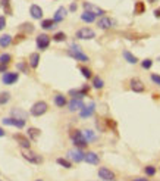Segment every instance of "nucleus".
Segmentation results:
<instances>
[{"label": "nucleus", "instance_id": "1", "mask_svg": "<svg viewBox=\"0 0 160 181\" xmlns=\"http://www.w3.org/2000/svg\"><path fill=\"white\" fill-rule=\"evenodd\" d=\"M71 139H72L73 144H75L78 149L87 147L88 141L85 140V137H84V134H82V131H80V130H72V131H71Z\"/></svg>", "mask_w": 160, "mask_h": 181}, {"label": "nucleus", "instance_id": "2", "mask_svg": "<svg viewBox=\"0 0 160 181\" xmlns=\"http://www.w3.org/2000/svg\"><path fill=\"white\" fill-rule=\"evenodd\" d=\"M68 53H69V56H72L73 59L80 60V62H88V56L82 53L80 47L75 46V44H73V46H71V49L68 50Z\"/></svg>", "mask_w": 160, "mask_h": 181}, {"label": "nucleus", "instance_id": "3", "mask_svg": "<svg viewBox=\"0 0 160 181\" xmlns=\"http://www.w3.org/2000/svg\"><path fill=\"white\" fill-rule=\"evenodd\" d=\"M47 109H49V106H47L46 102H37L31 107V115L33 116H41L47 112Z\"/></svg>", "mask_w": 160, "mask_h": 181}, {"label": "nucleus", "instance_id": "4", "mask_svg": "<svg viewBox=\"0 0 160 181\" xmlns=\"http://www.w3.org/2000/svg\"><path fill=\"white\" fill-rule=\"evenodd\" d=\"M94 37H96V33L91 28H81L76 31V38H80V40H91Z\"/></svg>", "mask_w": 160, "mask_h": 181}, {"label": "nucleus", "instance_id": "5", "mask_svg": "<svg viewBox=\"0 0 160 181\" xmlns=\"http://www.w3.org/2000/svg\"><path fill=\"white\" fill-rule=\"evenodd\" d=\"M22 156H24L27 161L31 162V163H41V162H43V158H41L40 155L34 153V152L28 150V149H25V150L22 152Z\"/></svg>", "mask_w": 160, "mask_h": 181}, {"label": "nucleus", "instance_id": "6", "mask_svg": "<svg viewBox=\"0 0 160 181\" xmlns=\"http://www.w3.org/2000/svg\"><path fill=\"white\" fill-rule=\"evenodd\" d=\"M49 44H50V37L47 34H40L37 37V47L40 50H46L47 47H49Z\"/></svg>", "mask_w": 160, "mask_h": 181}, {"label": "nucleus", "instance_id": "7", "mask_svg": "<svg viewBox=\"0 0 160 181\" xmlns=\"http://www.w3.org/2000/svg\"><path fill=\"white\" fill-rule=\"evenodd\" d=\"M3 124H5V125H14V127H16V128L25 127V121L14 118V116H12V118H5V119H3Z\"/></svg>", "mask_w": 160, "mask_h": 181}, {"label": "nucleus", "instance_id": "8", "mask_svg": "<svg viewBox=\"0 0 160 181\" xmlns=\"http://www.w3.org/2000/svg\"><path fill=\"white\" fill-rule=\"evenodd\" d=\"M2 81L6 86H12V84H15L18 81V74L16 72H6V74L2 77Z\"/></svg>", "mask_w": 160, "mask_h": 181}, {"label": "nucleus", "instance_id": "9", "mask_svg": "<svg viewBox=\"0 0 160 181\" xmlns=\"http://www.w3.org/2000/svg\"><path fill=\"white\" fill-rule=\"evenodd\" d=\"M99 177H100L103 181H113L115 180V174L110 169H107V168H100V169H99Z\"/></svg>", "mask_w": 160, "mask_h": 181}, {"label": "nucleus", "instance_id": "10", "mask_svg": "<svg viewBox=\"0 0 160 181\" xmlns=\"http://www.w3.org/2000/svg\"><path fill=\"white\" fill-rule=\"evenodd\" d=\"M68 158L72 159L73 162H81V161H84V153L81 152L80 149H73V150L68 152Z\"/></svg>", "mask_w": 160, "mask_h": 181}, {"label": "nucleus", "instance_id": "11", "mask_svg": "<svg viewBox=\"0 0 160 181\" xmlns=\"http://www.w3.org/2000/svg\"><path fill=\"white\" fill-rule=\"evenodd\" d=\"M94 109H96V105H94L93 102H91L90 105H87V106H82L80 109L81 118H88V116H91V115L94 114Z\"/></svg>", "mask_w": 160, "mask_h": 181}, {"label": "nucleus", "instance_id": "12", "mask_svg": "<svg viewBox=\"0 0 160 181\" xmlns=\"http://www.w3.org/2000/svg\"><path fill=\"white\" fill-rule=\"evenodd\" d=\"M84 9L88 10V12H91V14L96 15V16H103V14H104V10H103L101 7L94 6L91 3H84Z\"/></svg>", "mask_w": 160, "mask_h": 181}, {"label": "nucleus", "instance_id": "13", "mask_svg": "<svg viewBox=\"0 0 160 181\" xmlns=\"http://www.w3.org/2000/svg\"><path fill=\"white\" fill-rule=\"evenodd\" d=\"M131 88H132L135 93H142L146 90V86L142 84V81L138 80V78H132L131 80Z\"/></svg>", "mask_w": 160, "mask_h": 181}, {"label": "nucleus", "instance_id": "14", "mask_svg": "<svg viewBox=\"0 0 160 181\" xmlns=\"http://www.w3.org/2000/svg\"><path fill=\"white\" fill-rule=\"evenodd\" d=\"M97 25L101 30H109V28H112V25H113V21L110 19V18H107V16H101L100 19L97 21Z\"/></svg>", "mask_w": 160, "mask_h": 181}, {"label": "nucleus", "instance_id": "15", "mask_svg": "<svg viewBox=\"0 0 160 181\" xmlns=\"http://www.w3.org/2000/svg\"><path fill=\"white\" fill-rule=\"evenodd\" d=\"M66 15H68V9L66 7H63V6H60L59 9L56 10V14H54L53 21L54 22H62V21L66 18Z\"/></svg>", "mask_w": 160, "mask_h": 181}, {"label": "nucleus", "instance_id": "16", "mask_svg": "<svg viewBox=\"0 0 160 181\" xmlns=\"http://www.w3.org/2000/svg\"><path fill=\"white\" fill-rule=\"evenodd\" d=\"M29 14H31V16H33L34 19H41L43 18V9L38 5H31Z\"/></svg>", "mask_w": 160, "mask_h": 181}, {"label": "nucleus", "instance_id": "17", "mask_svg": "<svg viewBox=\"0 0 160 181\" xmlns=\"http://www.w3.org/2000/svg\"><path fill=\"white\" fill-rule=\"evenodd\" d=\"M14 139L18 143H19V146L21 147H24V149H29V146H31V143H29V140H28L27 137H24L22 134H15L14 135Z\"/></svg>", "mask_w": 160, "mask_h": 181}, {"label": "nucleus", "instance_id": "18", "mask_svg": "<svg viewBox=\"0 0 160 181\" xmlns=\"http://www.w3.org/2000/svg\"><path fill=\"white\" fill-rule=\"evenodd\" d=\"M87 93H88L87 86H85V87H82V88H80V90H71V91H69V94L73 96V99H82L84 96H87Z\"/></svg>", "mask_w": 160, "mask_h": 181}, {"label": "nucleus", "instance_id": "19", "mask_svg": "<svg viewBox=\"0 0 160 181\" xmlns=\"http://www.w3.org/2000/svg\"><path fill=\"white\" fill-rule=\"evenodd\" d=\"M84 161L88 163H93V165H97L100 159H99V155H96L94 152H88V153H84Z\"/></svg>", "mask_w": 160, "mask_h": 181}, {"label": "nucleus", "instance_id": "20", "mask_svg": "<svg viewBox=\"0 0 160 181\" xmlns=\"http://www.w3.org/2000/svg\"><path fill=\"white\" fill-rule=\"evenodd\" d=\"M82 106H84V102L81 100V99H72V100L69 102V111H71V112L80 111Z\"/></svg>", "mask_w": 160, "mask_h": 181}, {"label": "nucleus", "instance_id": "21", "mask_svg": "<svg viewBox=\"0 0 160 181\" xmlns=\"http://www.w3.org/2000/svg\"><path fill=\"white\" fill-rule=\"evenodd\" d=\"M12 116H14V118H18V119L27 121L28 114L25 112V111H22V109H18V107H15V109H12Z\"/></svg>", "mask_w": 160, "mask_h": 181}, {"label": "nucleus", "instance_id": "22", "mask_svg": "<svg viewBox=\"0 0 160 181\" xmlns=\"http://www.w3.org/2000/svg\"><path fill=\"white\" fill-rule=\"evenodd\" d=\"M66 103H68L66 97H65L63 94H56V96H54V105L57 107H63Z\"/></svg>", "mask_w": 160, "mask_h": 181}, {"label": "nucleus", "instance_id": "23", "mask_svg": "<svg viewBox=\"0 0 160 181\" xmlns=\"http://www.w3.org/2000/svg\"><path fill=\"white\" fill-rule=\"evenodd\" d=\"M12 44V37L9 35V34H5V35H2L0 37V47H7V46H10Z\"/></svg>", "mask_w": 160, "mask_h": 181}, {"label": "nucleus", "instance_id": "24", "mask_svg": "<svg viewBox=\"0 0 160 181\" xmlns=\"http://www.w3.org/2000/svg\"><path fill=\"white\" fill-rule=\"evenodd\" d=\"M0 6L3 7L5 14L12 15V7H10V0H0Z\"/></svg>", "mask_w": 160, "mask_h": 181}, {"label": "nucleus", "instance_id": "25", "mask_svg": "<svg viewBox=\"0 0 160 181\" xmlns=\"http://www.w3.org/2000/svg\"><path fill=\"white\" fill-rule=\"evenodd\" d=\"M81 19L84 21V22H94L96 21V15H93L91 12H88V10H84V14L81 15Z\"/></svg>", "mask_w": 160, "mask_h": 181}, {"label": "nucleus", "instance_id": "26", "mask_svg": "<svg viewBox=\"0 0 160 181\" xmlns=\"http://www.w3.org/2000/svg\"><path fill=\"white\" fill-rule=\"evenodd\" d=\"M38 62H40V54L38 53H33L29 56V66L31 68H37L38 66Z\"/></svg>", "mask_w": 160, "mask_h": 181}, {"label": "nucleus", "instance_id": "27", "mask_svg": "<svg viewBox=\"0 0 160 181\" xmlns=\"http://www.w3.org/2000/svg\"><path fill=\"white\" fill-rule=\"evenodd\" d=\"M54 22L53 19H43L41 21V28L43 30H53L54 28Z\"/></svg>", "mask_w": 160, "mask_h": 181}, {"label": "nucleus", "instance_id": "28", "mask_svg": "<svg viewBox=\"0 0 160 181\" xmlns=\"http://www.w3.org/2000/svg\"><path fill=\"white\" fill-rule=\"evenodd\" d=\"M28 135L31 140H37L40 135V130L38 128H28Z\"/></svg>", "mask_w": 160, "mask_h": 181}, {"label": "nucleus", "instance_id": "29", "mask_svg": "<svg viewBox=\"0 0 160 181\" xmlns=\"http://www.w3.org/2000/svg\"><path fill=\"white\" fill-rule=\"evenodd\" d=\"M82 134H84V137H85V140H87L88 143L96 140V134H94L91 130H84V131H82Z\"/></svg>", "mask_w": 160, "mask_h": 181}, {"label": "nucleus", "instance_id": "30", "mask_svg": "<svg viewBox=\"0 0 160 181\" xmlns=\"http://www.w3.org/2000/svg\"><path fill=\"white\" fill-rule=\"evenodd\" d=\"M123 58H125L129 63H137V62H138V59H137V58H135L131 52H128V50H125V52H123Z\"/></svg>", "mask_w": 160, "mask_h": 181}, {"label": "nucleus", "instance_id": "31", "mask_svg": "<svg viewBox=\"0 0 160 181\" xmlns=\"http://www.w3.org/2000/svg\"><path fill=\"white\" fill-rule=\"evenodd\" d=\"M12 59V56L9 53H3L0 54V65H9V62Z\"/></svg>", "mask_w": 160, "mask_h": 181}, {"label": "nucleus", "instance_id": "32", "mask_svg": "<svg viewBox=\"0 0 160 181\" xmlns=\"http://www.w3.org/2000/svg\"><path fill=\"white\" fill-rule=\"evenodd\" d=\"M21 31H24V33H27V34L33 33V31H34L33 24H28V22H25V24H22V25H21Z\"/></svg>", "mask_w": 160, "mask_h": 181}, {"label": "nucleus", "instance_id": "33", "mask_svg": "<svg viewBox=\"0 0 160 181\" xmlns=\"http://www.w3.org/2000/svg\"><path fill=\"white\" fill-rule=\"evenodd\" d=\"M93 86H94V88H103L104 82H103V80H101L100 77H94L93 78Z\"/></svg>", "mask_w": 160, "mask_h": 181}, {"label": "nucleus", "instance_id": "34", "mask_svg": "<svg viewBox=\"0 0 160 181\" xmlns=\"http://www.w3.org/2000/svg\"><path fill=\"white\" fill-rule=\"evenodd\" d=\"M9 99H10V94L9 93H0V105H6L7 102H9Z\"/></svg>", "mask_w": 160, "mask_h": 181}, {"label": "nucleus", "instance_id": "35", "mask_svg": "<svg viewBox=\"0 0 160 181\" xmlns=\"http://www.w3.org/2000/svg\"><path fill=\"white\" fill-rule=\"evenodd\" d=\"M142 12H144V3H142V2H137V3H135V14L141 15Z\"/></svg>", "mask_w": 160, "mask_h": 181}, {"label": "nucleus", "instance_id": "36", "mask_svg": "<svg viewBox=\"0 0 160 181\" xmlns=\"http://www.w3.org/2000/svg\"><path fill=\"white\" fill-rule=\"evenodd\" d=\"M53 40L54 41H65L66 40V34L65 33H56L53 35Z\"/></svg>", "mask_w": 160, "mask_h": 181}, {"label": "nucleus", "instance_id": "37", "mask_svg": "<svg viewBox=\"0 0 160 181\" xmlns=\"http://www.w3.org/2000/svg\"><path fill=\"white\" fill-rule=\"evenodd\" d=\"M57 163H59V165H62V167L63 168H71L72 167V165H71V162L69 161H66V159H63V158H57Z\"/></svg>", "mask_w": 160, "mask_h": 181}, {"label": "nucleus", "instance_id": "38", "mask_svg": "<svg viewBox=\"0 0 160 181\" xmlns=\"http://www.w3.org/2000/svg\"><path fill=\"white\" fill-rule=\"evenodd\" d=\"M18 69L22 71V72H25V74H28V65L25 62H19V63H18Z\"/></svg>", "mask_w": 160, "mask_h": 181}, {"label": "nucleus", "instance_id": "39", "mask_svg": "<svg viewBox=\"0 0 160 181\" xmlns=\"http://www.w3.org/2000/svg\"><path fill=\"white\" fill-rule=\"evenodd\" d=\"M81 72H82V75L85 77V78H91V71L88 69V68H84V66H81Z\"/></svg>", "mask_w": 160, "mask_h": 181}, {"label": "nucleus", "instance_id": "40", "mask_svg": "<svg viewBox=\"0 0 160 181\" xmlns=\"http://www.w3.org/2000/svg\"><path fill=\"white\" fill-rule=\"evenodd\" d=\"M144 171H146V174L150 175V177H153V175L156 174V168H154V167H147Z\"/></svg>", "mask_w": 160, "mask_h": 181}, {"label": "nucleus", "instance_id": "41", "mask_svg": "<svg viewBox=\"0 0 160 181\" xmlns=\"http://www.w3.org/2000/svg\"><path fill=\"white\" fill-rule=\"evenodd\" d=\"M141 65H142V68H146V69H150V68H151V65H153V62H151L150 59H146L142 63H141Z\"/></svg>", "mask_w": 160, "mask_h": 181}, {"label": "nucleus", "instance_id": "42", "mask_svg": "<svg viewBox=\"0 0 160 181\" xmlns=\"http://www.w3.org/2000/svg\"><path fill=\"white\" fill-rule=\"evenodd\" d=\"M151 81H153V82H156L157 86H160V75L153 74V75H151Z\"/></svg>", "mask_w": 160, "mask_h": 181}, {"label": "nucleus", "instance_id": "43", "mask_svg": "<svg viewBox=\"0 0 160 181\" xmlns=\"http://www.w3.org/2000/svg\"><path fill=\"white\" fill-rule=\"evenodd\" d=\"M5 27H6V18L5 16H0V31L5 30Z\"/></svg>", "mask_w": 160, "mask_h": 181}, {"label": "nucleus", "instance_id": "44", "mask_svg": "<svg viewBox=\"0 0 160 181\" xmlns=\"http://www.w3.org/2000/svg\"><path fill=\"white\" fill-rule=\"evenodd\" d=\"M154 16H156V18H160V7L154 10Z\"/></svg>", "mask_w": 160, "mask_h": 181}, {"label": "nucleus", "instance_id": "45", "mask_svg": "<svg viewBox=\"0 0 160 181\" xmlns=\"http://www.w3.org/2000/svg\"><path fill=\"white\" fill-rule=\"evenodd\" d=\"M6 68H7V65H0V72H5Z\"/></svg>", "mask_w": 160, "mask_h": 181}, {"label": "nucleus", "instance_id": "46", "mask_svg": "<svg viewBox=\"0 0 160 181\" xmlns=\"http://www.w3.org/2000/svg\"><path fill=\"white\" fill-rule=\"evenodd\" d=\"M22 38H24V34H21V35H18V38L15 40V43H19V41L22 40Z\"/></svg>", "mask_w": 160, "mask_h": 181}, {"label": "nucleus", "instance_id": "47", "mask_svg": "<svg viewBox=\"0 0 160 181\" xmlns=\"http://www.w3.org/2000/svg\"><path fill=\"white\" fill-rule=\"evenodd\" d=\"M69 9H71V10H76V5H75V3H72V5H71V7H69Z\"/></svg>", "mask_w": 160, "mask_h": 181}, {"label": "nucleus", "instance_id": "48", "mask_svg": "<svg viewBox=\"0 0 160 181\" xmlns=\"http://www.w3.org/2000/svg\"><path fill=\"white\" fill-rule=\"evenodd\" d=\"M5 134H6V133H5V130H3V128H0V137H3Z\"/></svg>", "mask_w": 160, "mask_h": 181}, {"label": "nucleus", "instance_id": "49", "mask_svg": "<svg viewBox=\"0 0 160 181\" xmlns=\"http://www.w3.org/2000/svg\"><path fill=\"white\" fill-rule=\"evenodd\" d=\"M134 181H148V180H146V178H137V180H134Z\"/></svg>", "mask_w": 160, "mask_h": 181}, {"label": "nucleus", "instance_id": "50", "mask_svg": "<svg viewBox=\"0 0 160 181\" xmlns=\"http://www.w3.org/2000/svg\"><path fill=\"white\" fill-rule=\"evenodd\" d=\"M148 2H150V3H154V2H157V0H148Z\"/></svg>", "mask_w": 160, "mask_h": 181}, {"label": "nucleus", "instance_id": "51", "mask_svg": "<svg viewBox=\"0 0 160 181\" xmlns=\"http://www.w3.org/2000/svg\"><path fill=\"white\" fill-rule=\"evenodd\" d=\"M37 181H43V180H37Z\"/></svg>", "mask_w": 160, "mask_h": 181}]
</instances>
